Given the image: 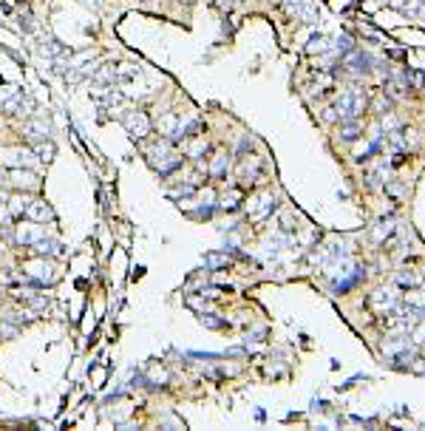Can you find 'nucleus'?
Instances as JSON below:
<instances>
[{
    "instance_id": "obj_5",
    "label": "nucleus",
    "mask_w": 425,
    "mask_h": 431,
    "mask_svg": "<svg viewBox=\"0 0 425 431\" xmlns=\"http://www.w3.org/2000/svg\"><path fill=\"white\" fill-rule=\"evenodd\" d=\"M51 153H54V147L48 145V147H40V156L43 159H51Z\"/></svg>"
},
{
    "instance_id": "obj_3",
    "label": "nucleus",
    "mask_w": 425,
    "mask_h": 431,
    "mask_svg": "<svg viewBox=\"0 0 425 431\" xmlns=\"http://www.w3.org/2000/svg\"><path fill=\"white\" fill-rule=\"evenodd\" d=\"M29 131H32V136H48V128H46V125H40V122H32V125H29Z\"/></svg>"
},
{
    "instance_id": "obj_6",
    "label": "nucleus",
    "mask_w": 425,
    "mask_h": 431,
    "mask_svg": "<svg viewBox=\"0 0 425 431\" xmlns=\"http://www.w3.org/2000/svg\"><path fill=\"white\" fill-rule=\"evenodd\" d=\"M14 332H17L14 326H3V323H0V335H14Z\"/></svg>"
},
{
    "instance_id": "obj_4",
    "label": "nucleus",
    "mask_w": 425,
    "mask_h": 431,
    "mask_svg": "<svg viewBox=\"0 0 425 431\" xmlns=\"http://www.w3.org/2000/svg\"><path fill=\"white\" fill-rule=\"evenodd\" d=\"M14 176H17V179H14L17 184H26V187L34 184V176H32V173H14Z\"/></svg>"
},
{
    "instance_id": "obj_2",
    "label": "nucleus",
    "mask_w": 425,
    "mask_h": 431,
    "mask_svg": "<svg viewBox=\"0 0 425 431\" xmlns=\"http://www.w3.org/2000/svg\"><path fill=\"white\" fill-rule=\"evenodd\" d=\"M29 216L37 218V221H46V218H51V210H48L43 202H32L29 204Z\"/></svg>"
},
{
    "instance_id": "obj_1",
    "label": "nucleus",
    "mask_w": 425,
    "mask_h": 431,
    "mask_svg": "<svg viewBox=\"0 0 425 431\" xmlns=\"http://www.w3.org/2000/svg\"><path fill=\"white\" fill-rule=\"evenodd\" d=\"M125 125L133 136H145L150 131V122H148L145 113H131V116H125Z\"/></svg>"
}]
</instances>
